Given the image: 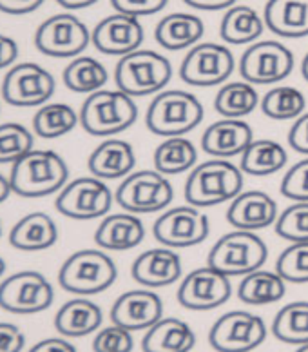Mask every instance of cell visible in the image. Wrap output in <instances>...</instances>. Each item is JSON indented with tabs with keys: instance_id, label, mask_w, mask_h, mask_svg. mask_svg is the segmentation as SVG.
<instances>
[{
	"instance_id": "cell-1",
	"label": "cell",
	"mask_w": 308,
	"mask_h": 352,
	"mask_svg": "<svg viewBox=\"0 0 308 352\" xmlns=\"http://www.w3.org/2000/svg\"><path fill=\"white\" fill-rule=\"evenodd\" d=\"M69 167L58 153L33 149L11 167L13 192L24 198H44L67 186Z\"/></svg>"
},
{
	"instance_id": "cell-2",
	"label": "cell",
	"mask_w": 308,
	"mask_h": 352,
	"mask_svg": "<svg viewBox=\"0 0 308 352\" xmlns=\"http://www.w3.org/2000/svg\"><path fill=\"white\" fill-rule=\"evenodd\" d=\"M241 189V169L225 158H211L192 169L183 191L189 206L214 207L233 201Z\"/></svg>"
},
{
	"instance_id": "cell-3",
	"label": "cell",
	"mask_w": 308,
	"mask_h": 352,
	"mask_svg": "<svg viewBox=\"0 0 308 352\" xmlns=\"http://www.w3.org/2000/svg\"><path fill=\"white\" fill-rule=\"evenodd\" d=\"M203 120V106L189 91L167 89L152 98L147 109L145 126L152 135L183 136Z\"/></svg>"
},
{
	"instance_id": "cell-4",
	"label": "cell",
	"mask_w": 308,
	"mask_h": 352,
	"mask_svg": "<svg viewBox=\"0 0 308 352\" xmlns=\"http://www.w3.org/2000/svg\"><path fill=\"white\" fill-rule=\"evenodd\" d=\"M134 98L120 89H100L87 96L80 109V124L93 136H112L137 122Z\"/></svg>"
},
{
	"instance_id": "cell-5",
	"label": "cell",
	"mask_w": 308,
	"mask_h": 352,
	"mask_svg": "<svg viewBox=\"0 0 308 352\" xmlns=\"http://www.w3.org/2000/svg\"><path fill=\"white\" fill-rule=\"evenodd\" d=\"M117 263L98 249L73 252L58 271V283L62 289L78 296H93L107 291L117 282Z\"/></svg>"
},
{
	"instance_id": "cell-6",
	"label": "cell",
	"mask_w": 308,
	"mask_h": 352,
	"mask_svg": "<svg viewBox=\"0 0 308 352\" xmlns=\"http://www.w3.org/2000/svg\"><path fill=\"white\" fill-rule=\"evenodd\" d=\"M171 78L169 58L151 50H137L121 56L115 69L117 87L132 98L162 93Z\"/></svg>"
},
{
	"instance_id": "cell-7",
	"label": "cell",
	"mask_w": 308,
	"mask_h": 352,
	"mask_svg": "<svg viewBox=\"0 0 308 352\" xmlns=\"http://www.w3.org/2000/svg\"><path fill=\"white\" fill-rule=\"evenodd\" d=\"M268 249L258 234L252 231L236 229L223 234L209 252L207 265L216 271L233 276H245L248 272L261 269L267 262Z\"/></svg>"
},
{
	"instance_id": "cell-8",
	"label": "cell",
	"mask_w": 308,
	"mask_h": 352,
	"mask_svg": "<svg viewBox=\"0 0 308 352\" xmlns=\"http://www.w3.org/2000/svg\"><path fill=\"white\" fill-rule=\"evenodd\" d=\"M172 198H174V189L171 182L156 169L131 173L123 178L115 195L118 206L132 214L162 211L167 206H171Z\"/></svg>"
},
{
	"instance_id": "cell-9",
	"label": "cell",
	"mask_w": 308,
	"mask_h": 352,
	"mask_svg": "<svg viewBox=\"0 0 308 352\" xmlns=\"http://www.w3.org/2000/svg\"><path fill=\"white\" fill-rule=\"evenodd\" d=\"M294 69V53L278 41H258L239 60L243 80L252 86H270L285 80Z\"/></svg>"
},
{
	"instance_id": "cell-10",
	"label": "cell",
	"mask_w": 308,
	"mask_h": 352,
	"mask_svg": "<svg viewBox=\"0 0 308 352\" xmlns=\"http://www.w3.org/2000/svg\"><path fill=\"white\" fill-rule=\"evenodd\" d=\"M91 42V31L71 13H58L35 31V47L55 58H76Z\"/></svg>"
},
{
	"instance_id": "cell-11",
	"label": "cell",
	"mask_w": 308,
	"mask_h": 352,
	"mask_svg": "<svg viewBox=\"0 0 308 352\" xmlns=\"http://www.w3.org/2000/svg\"><path fill=\"white\" fill-rule=\"evenodd\" d=\"M55 302V291L42 272L21 271L0 283V307L11 314H36Z\"/></svg>"
},
{
	"instance_id": "cell-12",
	"label": "cell",
	"mask_w": 308,
	"mask_h": 352,
	"mask_svg": "<svg viewBox=\"0 0 308 352\" xmlns=\"http://www.w3.org/2000/svg\"><path fill=\"white\" fill-rule=\"evenodd\" d=\"M267 340L263 318L248 311H230L220 316L209 331V343L217 352H248Z\"/></svg>"
},
{
	"instance_id": "cell-13",
	"label": "cell",
	"mask_w": 308,
	"mask_h": 352,
	"mask_svg": "<svg viewBox=\"0 0 308 352\" xmlns=\"http://www.w3.org/2000/svg\"><path fill=\"white\" fill-rule=\"evenodd\" d=\"M233 71L234 55L227 45L202 42L191 47L185 55L180 66V76L189 86L213 87L223 84Z\"/></svg>"
},
{
	"instance_id": "cell-14",
	"label": "cell",
	"mask_w": 308,
	"mask_h": 352,
	"mask_svg": "<svg viewBox=\"0 0 308 352\" xmlns=\"http://www.w3.org/2000/svg\"><path fill=\"white\" fill-rule=\"evenodd\" d=\"M56 211L73 220L106 217L112 206V192L96 176H82L69 182L55 201Z\"/></svg>"
},
{
	"instance_id": "cell-15",
	"label": "cell",
	"mask_w": 308,
	"mask_h": 352,
	"mask_svg": "<svg viewBox=\"0 0 308 352\" xmlns=\"http://www.w3.org/2000/svg\"><path fill=\"white\" fill-rule=\"evenodd\" d=\"M55 76L35 62H22L8 71L2 80V98L10 106H44L55 95Z\"/></svg>"
},
{
	"instance_id": "cell-16",
	"label": "cell",
	"mask_w": 308,
	"mask_h": 352,
	"mask_svg": "<svg viewBox=\"0 0 308 352\" xmlns=\"http://www.w3.org/2000/svg\"><path fill=\"white\" fill-rule=\"evenodd\" d=\"M211 231L207 214L194 206H178L162 212L152 226V234L163 247L185 249L205 242Z\"/></svg>"
},
{
	"instance_id": "cell-17",
	"label": "cell",
	"mask_w": 308,
	"mask_h": 352,
	"mask_svg": "<svg viewBox=\"0 0 308 352\" xmlns=\"http://www.w3.org/2000/svg\"><path fill=\"white\" fill-rule=\"evenodd\" d=\"M233 294L230 278L214 267L194 269L183 278L178 289V302L189 311H213L228 302Z\"/></svg>"
},
{
	"instance_id": "cell-18",
	"label": "cell",
	"mask_w": 308,
	"mask_h": 352,
	"mask_svg": "<svg viewBox=\"0 0 308 352\" xmlns=\"http://www.w3.org/2000/svg\"><path fill=\"white\" fill-rule=\"evenodd\" d=\"M91 42L104 55L126 56L140 50L143 42V28L137 16L115 13L106 16L91 31Z\"/></svg>"
},
{
	"instance_id": "cell-19",
	"label": "cell",
	"mask_w": 308,
	"mask_h": 352,
	"mask_svg": "<svg viewBox=\"0 0 308 352\" xmlns=\"http://www.w3.org/2000/svg\"><path fill=\"white\" fill-rule=\"evenodd\" d=\"M162 318V298L149 289L123 292L111 309V322L131 332L151 329Z\"/></svg>"
},
{
	"instance_id": "cell-20",
	"label": "cell",
	"mask_w": 308,
	"mask_h": 352,
	"mask_svg": "<svg viewBox=\"0 0 308 352\" xmlns=\"http://www.w3.org/2000/svg\"><path fill=\"white\" fill-rule=\"evenodd\" d=\"M278 218L276 200L258 189L241 191L227 209V221L241 231H259L276 223Z\"/></svg>"
},
{
	"instance_id": "cell-21",
	"label": "cell",
	"mask_w": 308,
	"mask_h": 352,
	"mask_svg": "<svg viewBox=\"0 0 308 352\" xmlns=\"http://www.w3.org/2000/svg\"><path fill=\"white\" fill-rule=\"evenodd\" d=\"M132 278L147 289L172 285L182 276V258L169 247L142 252L131 267Z\"/></svg>"
},
{
	"instance_id": "cell-22",
	"label": "cell",
	"mask_w": 308,
	"mask_h": 352,
	"mask_svg": "<svg viewBox=\"0 0 308 352\" xmlns=\"http://www.w3.org/2000/svg\"><path fill=\"white\" fill-rule=\"evenodd\" d=\"M254 142L252 127L239 118H222L205 129L202 149L214 158H230L243 155Z\"/></svg>"
},
{
	"instance_id": "cell-23",
	"label": "cell",
	"mask_w": 308,
	"mask_h": 352,
	"mask_svg": "<svg viewBox=\"0 0 308 352\" xmlns=\"http://www.w3.org/2000/svg\"><path fill=\"white\" fill-rule=\"evenodd\" d=\"M137 166V155L129 142L109 138L91 153L87 167L100 180H117L129 176Z\"/></svg>"
},
{
	"instance_id": "cell-24",
	"label": "cell",
	"mask_w": 308,
	"mask_h": 352,
	"mask_svg": "<svg viewBox=\"0 0 308 352\" xmlns=\"http://www.w3.org/2000/svg\"><path fill=\"white\" fill-rule=\"evenodd\" d=\"M145 227L142 220L132 212H118L104 217L95 232V242L100 249L109 251H129L143 242Z\"/></svg>"
},
{
	"instance_id": "cell-25",
	"label": "cell",
	"mask_w": 308,
	"mask_h": 352,
	"mask_svg": "<svg viewBox=\"0 0 308 352\" xmlns=\"http://www.w3.org/2000/svg\"><path fill=\"white\" fill-rule=\"evenodd\" d=\"M265 25L283 38L308 36V0H268Z\"/></svg>"
},
{
	"instance_id": "cell-26",
	"label": "cell",
	"mask_w": 308,
	"mask_h": 352,
	"mask_svg": "<svg viewBox=\"0 0 308 352\" xmlns=\"http://www.w3.org/2000/svg\"><path fill=\"white\" fill-rule=\"evenodd\" d=\"M58 240V227L46 212H31L16 221L10 232V243L19 251H46Z\"/></svg>"
},
{
	"instance_id": "cell-27",
	"label": "cell",
	"mask_w": 308,
	"mask_h": 352,
	"mask_svg": "<svg viewBox=\"0 0 308 352\" xmlns=\"http://www.w3.org/2000/svg\"><path fill=\"white\" fill-rule=\"evenodd\" d=\"M205 24L200 16L192 13H171L156 24L154 38L169 51H180L200 44Z\"/></svg>"
},
{
	"instance_id": "cell-28",
	"label": "cell",
	"mask_w": 308,
	"mask_h": 352,
	"mask_svg": "<svg viewBox=\"0 0 308 352\" xmlns=\"http://www.w3.org/2000/svg\"><path fill=\"white\" fill-rule=\"evenodd\" d=\"M196 345V334L180 318H162L142 340L143 352H191Z\"/></svg>"
},
{
	"instance_id": "cell-29",
	"label": "cell",
	"mask_w": 308,
	"mask_h": 352,
	"mask_svg": "<svg viewBox=\"0 0 308 352\" xmlns=\"http://www.w3.org/2000/svg\"><path fill=\"white\" fill-rule=\"evenodd\" d=\"M104 314L102 309L91 300L75 298L58 309L55 316V329L67 338L89 336L100 329Z\"/></svg>"
},
{
	"instance_id": "cell-30",
	"label": "cell",
	"mask_w": 308,
	"mask_h": 352,
	"mask_svg": "<svg viewBox=\"0 0 308 352\" xmlns=\"http://www.w3.org/2000/svg\"><path fill=\"white\" fill-rule=\"evenodd\" d=\"M265 30V19L248 6H233L223 15L220 24V36L233 45H245L258 42Z\"/></svg>"
},
{
	"instance_id": "cell-31",
	"label": "cell",
	"mask_w": 308,
	"mask_h": 352,
	"mask_svg": "<svg viewBox=\"0 0 308 352\" xmlns=\"http://www.w3.org/2000/svg\"><path fill=\"white\" fill-rule=\"evenodd\" d=\"M287 292V282L278 272L258 271L248 272L237 285V298L247 305H270L279 302Z\"/></svg>"
},
{
	"instance_id": "cell-32",
	"label": "cell",
	"mask_w": 308,
	"mask_h": 352,
	"mask_svg": "<svg viewBox=\"0 0 308 352\" xmlns=\"http://www.w3.org/2000/svg\"><path fill=\"white\" fill-rule=\"evenodd\" d=\"M288 162L285 147L276 140H254L241 155V171L250 176H270Z\"/></svg>"
},
{
	"instance_id": "cell-33",
	"label": "cell",
	"mask_w": 308,
	"mask_h": 352,
	"mask_svg": "<svg viewBox=\"0 0 308 352\" xmlns=\"http://www.w3.org/2000/svg\"><path fill=\"white\" fill-rule=\"evenodd\" d=\"M198 151L194 144L185 136H171L156 147L152 162L154 169L162 175H182L194 169Z\"/></svg>"
},
{
	"instance_id": "cell-34",
	"label": "cell",
	"mask_w": 308,
	"mask_h": 352,
	"mask_svg": "<svg viewBox=\"0 0 308 352\" xmlns=\"http://www.w3.org/2000/svg\"><path fill=\"white\" fill-rule=\"evenodd\" d=\"M258 91L245 80L223 84L216 93L214 107L223 118H243L259 106Z\"/></svg>"
},
{
	"instance_id": "cell-35",
	"label": "cell",
	"mask_w": 308,
	"mask_h": 352,
	"mask_svg": "<svg viewBox=\"0 0 308 352\" xmlns=\"http://www.w3.org/2000/svg\"><path fill=\"white\" fill-rule=\"evenodd\" d=\"M64 84L73 93H96L107 84L109 73L106 66L93 56H76L64 69Z\"/></svg>"
},
{
	"instance_id": "cell-36",
	"label": "cell",
	"mask_w": 308,
	"mask_h": 352,
	"mask_svg": "<svg viewBox=\"0 0 308 352\" xmlns=\"http://www.w3.org/2000/svg\"><path fill=\"white\" fill-rule=\"evenodd\" d=\"M80 122V115L67 104L56 102V104H44L33 116V131L40 138L53 140L71 133Z\"/></svg>"
},
{
	"instance_id": "cell-37",
	"label": "cell",
	"mask_w": 308,
	"mask_h": 352,
	"mask_svg": "<svg viewBox=\"0 0 308 352\" xmlns=\"http://www.w3.org/2000/svg\"><path fill=\"white\" fill-rule=\"evenodd\" d=\"M272 334L288 345L308 343V302H292L274 316Z\"/></svg>"
},
{
	"instance_id": "cell-38",
	"label": "cell",
	"mask_w": 308,
	"mask_h": 352,
	"mask_svg": "<svg viewBox=\"0 0 308 352\" xmlns=\"http://www.w3.org/2000/svg\"><path fill=\"white\" fill-rule=\"evenodd\" d=\"M259 106L263 115L272 120H296L305 113L307 98L298 87L279 86L268 91Z\"/></svg>"
},
{
	"instance_id": "cell-39",
	"label": "cell",
	"mask_w": 308,
	"mask_h": 352,
	"mask_svg": "<svg viewBox=\"0 0 308 352\" xmlns=\"http://www.w3.org/2000/svg\"><path fill=\"white\" fill-rule=\"evenodd\" d=\"M33 135L22 124H2L0 126V164H15L22 156L33 151Z\"/></svg>"
},
{
	"instance_id": "cell-40",
	"label": "cell",
	"mask_w": 308,
	"mask_h": 352,
	"mask_svg": "<svg viewBox=\"0 0 308 352\" xmlns=\"http://www.w3.org/2000/svg\"><path fill=\"white\" fill-rule=\"evenodd\" d=\"M276 272L290 283H308V242H296L278 258Z\"/></svg>"
},
{
	"instance_id": "cell-41",
	"label": "cell",
	"mask_w": 308,
	"mask_h": 352,
	"mask_svg": "<svg viewBox=\"0 0 308 352\" xmlns=\"http://www.w3.org/2000/svg\"><path fill=\"white\" fill-rule=\"evenodd\" d=\"M276 232L290 243L308 242V201H294L276 221Z\"/></svg>"
},
{
	"instance_id": "cell-42",
	"label": "cell",
	"mask_w": 308,
	"mask_h": 352,
	"mask_svg": "<svg viewBox=\"0 0 308 352\" xmlns=\"http://www.w3.org/2000/svg\"><path fill=\"white\" fill-rule=\"evenodd\" d=\"M132 349H134L132 332L115 323L111 327L102 329L93 340L95 352H132Z\"/></svg>"
},
{
	"instance_id": "cell-43",
	"label": "cell",
	"mask_w": 308,
	"mask_h": 352,
	"mask_svg": "<svg viewBox=\"0 0 308 352\" xmlns=\"http://www.w3.org/2000/svg\"><path fill=\"white\" fill-rule=\"evenodd\" d=\"M281 195L292 201H308V156L294 164L283 176Z\"/></svg>"
},
{
	"instance_id": "cell-44",
	"label": "cell",
	"mask_w": 308,
	"mask_h": 352,
	"mask_svg": "<svg viewBox=\"0 0 308 352\" xmlns=\"http://www.w3.org/2000/svg\"><path fill=\"white\" fill-rule=\"evenodd\" d=\"M169 0H111L117 13L131 16H149L162 11Z\"/></svg>"
},
{
	"instance_id": "cell-45",
	"label": "cell",
	"mask_w": 308,
	"mask_h": 352,
	"mask_svg": "<svg viewBox=\"0 0 308 352\" xmlns=\"http://www.w3.org/2000/svg\"><path fill=\"white\" fill-rule=\"evenodd\" d=\"M25 334L13 323L0 322V352H22Z\"/></svg>"
},
{
	"instance_id": "cell-46",
	"label": "cell",
	"mask_w": 308,
	"mask_h": 352,
	"mask_svg": "<svg viewBox=\"0 0 308 352\" xmlns=\"http://www.w3.org/2000/svg\"><path fill=\"white\" fill-rule=\"evenodd\" d=\"M288 144L294 151L308 156V113L296 118V122L288 131Z\"/></svg>"
},
{
	"instance_id": "cell-47",
	"label": "cell",
	"mask_w": 308,
	"mask_h": 352,
	"mask_svg": "<svg viewBox=\"0 0 308 352\" xmlns=\"http://www.w3.org/2000/svg\"><path fill=\"white\" fill-rule=\"evenodd\" d=\"M42 4L44 0H0V11L8 15H27Z\"/></svg>"
},
{
	"instance_id": "cell-48",
	"label": "cell",
	"mask_w": 308,
	"mask_h": 352,
	"mask_svg": "<svg viewBox=\"0 0 308 352\" xmlns=\"http://www.w3.org/2000/svg\"><path fill=\"white\" fill-rule=\"evenodd\" d=\"M27 352H76V349L64 338H46L35 343Z\"/></svg>"
},
{
	"instance_id": "cell-49",
	"label": "cell",
	"mask_w": 308,
	"mask_h": 352,
	"mask_svg": "<svg viewBox=\"0 0 308 352\" xmlns=\"http://www.w3.org/2000/svg\"><path fill=\"white\" fill-rule=\"evenodd\" d=\"M19 56V45L13 38L0 33V69L10 67Z\"/></svg>"
},
{
	"instance_id": "cell-50",
	"label": "cell",
	"mask_w": 308,
	"mask_h": 352,
	"mask_svg": "<svg viewBox=\"0 0 308 352\" xmlns=\"http://www.w3.org/2000/svg\"><path fill=\"white\" fill-rule=\"evenodd\" d=\"M185 4L194 8V10L202 11H217V10H228L236 6L237 0H183Z\"/></svg>"
},
{
	"instance_id": "cell-51",
	"label": "cell",
	"mask_w": 308,
	"mask_h": 352,
	"mask_svg": "<svg viewBox=\"0 0 308 352\" xmlns=\"http://www.w3.org/2000/svg\"><path fill=\"white\" fill-rule=\"evenodd\" d=\"M56 2L66 10H84V8L96 4L98 0H56Z\"/></svg>"
},
{
	"instance_id": "cell-52",
	"label": "cell",
	"mask_w": 308,
	"mask_h": 352,
	"mask_svg": "<svg viewBox=\"0 0 308 352\" xmlns=\"http://www.w3.org/2000/svg\"><path fill=\"white\" fill-rule=\"evenodd\" d=\"M11 192H13V187H11L10 178H5L2 173H0V204L8 200Z\"/></svg>"
},
{
	"instance_id": "cell-53",
	"label": "cell",
	"mask_w": 308,
	"mask_h": 352,
	"mask_svg": "<svg viewBox=\"0 0 308 352\" xmlns=\"http://www.w3.org/2000/svg\"><path fill=\"white\" fill-rule=\"evenodd\" d=\"M301 75H303L305 80L308 82V53H307V55H305L303 62H301Z\"/></svg>"
},
{
	"instance_id": "cell-54",
	"label": "cell",
	"mask_w": 308,
	"mask_h": 352,
	"mask_svg": "<svg viewBox=\"0 0 308 352\" xmlns=\"http://www.w3.org/2000/svg\"><path fill=\"white\" fill-rule=\"evenodd\" d=\"M4 272H5V262L2 260V258H0V276H2Z\"/></svg>"
},
{
	"instance_id": "cell-55",
	"label": "cell",
	"mask_w": 308,
	"mask_h": 352,
	"mask_svg": "<svg viewBox=\"0 0 308 352\" xmlns=\"http://www.w3.org/2000/svg\"><path fill=\"white\" fill-rule=\"evenodd\" d=\"M296 352H308V343H305V345H299V349Z\"/></svg>"
},
{
	"instance_id": "cell-56",
	"label": "cell",
	"mask_w": 308,
	"mask_h": 352,
	"mask_svg": "<svg viewBox=\"0 0 308 352\" xmlns=\"http://www.w3.org/2000/svg\"><path fill=\"white\" fill-rule=\"evenodd\" d=\"M0 236H2V223H0Z\"/></svg>"
}]
</instances>
